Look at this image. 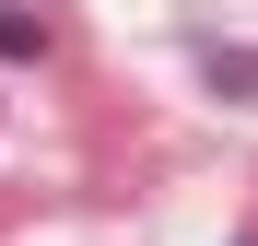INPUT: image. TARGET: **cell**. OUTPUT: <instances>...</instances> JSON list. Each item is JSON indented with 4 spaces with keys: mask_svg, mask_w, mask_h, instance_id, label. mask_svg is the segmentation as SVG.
I'll list each match as a JSON object with an SVG mask.
<instances>
[{
    "mask_svg": "<svg viewBox=\"0 0 258 246\" xmlns=\"http://www.w3.org/2000/svg\"><path fill=\"white\" fill-rule=\"evenodd\" d=\"M0 59H12V70H24V59H47V24H35L24 0H0Z\"/></svg>",
    "mask_w": 258,
    "mask_h": 246,
    "instance_id": "obj_1",
    "label": "cell"
}]
</instances>
